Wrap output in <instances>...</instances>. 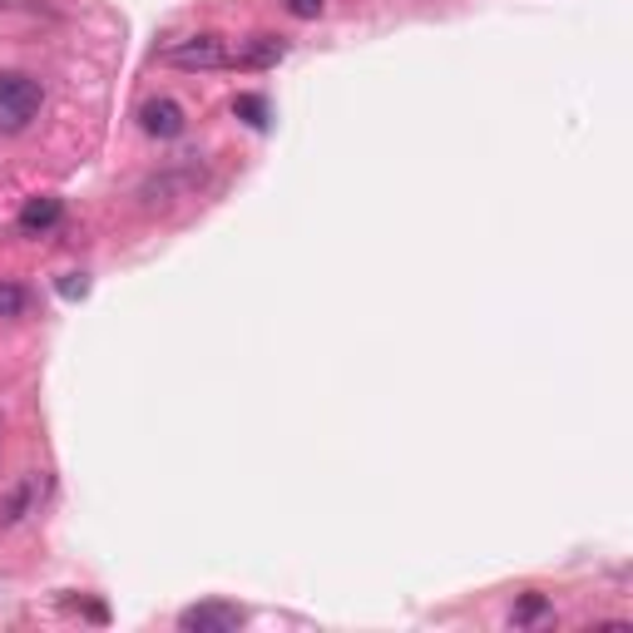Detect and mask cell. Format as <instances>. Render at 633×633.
Here are the masks:
<instances>
[{
  "label": "cell",
  "mask_w": 633,
  "mask_h": 633,
  "mask_svg": "<svg viewBox=\"0 0 633 633\" xmlns=\"http://www.w3.org/2000/svg\"><path fill=\"white\" fill-rule=\"evenodd\" d=\"M25 302H31V297H25L21 282H0V317H21Z\"/></svg>",
  "instance_id": "obj_9"
},
{
  "label": "cell",
  "mask_w": 633,
  "mask_h": 633,
  "mask_svg": "<svg viewBox=\"0 0 633 633\" xmlns=\"http://www.w3.org/2000/svg\"><path fill=\"white\" fill-rule=\"evenodd\" d=\"M45 105V85L25 70H0V134H25Z\"/></svg>",
  "instance_id": "obj_1"
},
{
  "label": "cell",
  "mask_w": 633,
  "mask_h": 633,
  "mask_svg": "<svg viewBox=\"0 0 633 633\" xmlns=\"http://www.w3.org/2000/svg\"><path fill=\"white\" fill-rule=\"evenodd\" d=\"M228 54H233V50L223 45V35L204 31V35H188V40L169 45L163 60H169L173 70H228Z\"/></svg>",
  "instance_id": "obj_2"
},
{
  "label": "cell",
  "mask_w": 633,
  "mask_h": 633,
  "mask_svg": "<svg viewBox=\"0 0 633 633\" xmlns=\"http://www.w3.org/2000/svg\"><path fill=\"white\" fill-rule=\"evenodd\" d=\"M545 613H549L545 594H525V599L515 604V623H535V619H545Z\"/></svg>",
  "instance_id": "obj_10"
},
{
  "label": "cell",
  "mask_w": 633,
  "mask_h": 633,
  "mask_svg": "<svg viewBox=\"0 0 633 633\" xmlns=\"http://www.w3.org/2000/svg\"><path fill=\"white\" fill-rule=\"evenodd\" d=\"M139 124L154 139H179V134L188 130V114H183L179 99H149V105L139 109Z\"/></svg>",
  "instance_id": "obj_5"
},
{
  "label": "cell",
  "mask_w": 633,
  "mask_h": 633,
  "mask_svg": "<svg viewBox=\"0 0 633 633\" xmlns=\"http://www.w3.org/2000/svg\"><path fill=\"white\" fill-rule=\"evenodd\" d=\"M60 218H65V204H60V198H31V204L21 208V218H15V228H21L25 238H35V233L60 228Z\"/></svg>",
  "instance_id": "obj_6"
},
{
  "label": "cell",
  "mask_w": 633,
  "mask_h": 633,
  "mask_svg": "<svg viewBox=\"0 0 633 633\" xmlns=\"http://www.w3.org/2000/svg\"><path fill=\"white\" fill-rule=\"evenodd\" d=\"M85 292H89V278H85V272H70V278L60 282V297H70V302L85 297Z\"/></svg>",
  "instance_id": "obj_12"
},
{
  "label": "cell",
  "mask_w": 633,
  "mask_h": 633,
  "mask_svg": "<svg viewBox=\"0 0 633 633\" xmlns=\"http://www.w3.org/2000/svg\"><path fill=\"white\" fill-rule=\"evenodd\" d=\"M233 114L243 119L247 130H268V99H263V95H238L233 99Z\"/></svg>",
  "instance_id": "obj_8"
},
{
  "label": "cell",
  "mask_w": 633,
  "mask_h": 633,
  "mask_svg": "<svg viewBox=\"0 0 633 633\" xmlns=\"http://www.w3.org/2000/svg\"><path fill=\"white\" fill-rule=\"evenodd\" d=\"M278 60H288V40H282V35H253V40H243L228 54L233 70H272Z\"/></svg>",
  "instance_id": "obj_4"
},
{
  "label": "cell",
  "mask_w": 633,
  "mask_h": 633,
  "mask_svg": "<svg viewBox=\"0 0 633 633\" xmlns=\"http://www.w3.org/2000/svg\"><path fill=\"white\" fill-rule=\"evenodd\" d=\"M35 495H40V475H25V480L15 485V490L5 495V500H0V525H21V520L31 515Z\"/></svg>",
  "instance_id": "obj_7"
},
{
  "label": "cell",
  "mask_w": 633,
  "mask_h": 633,
  "mask_svg": "<svg viewBox=\"0 0 633 633\" xmlns=\"http://www.w3.org/2000/svg\"><path fill=\"white\" fill-rule=\"evenodd\" d=\"M243 623V609L238 604H194V609L179 613L183 633H233Z\"/></svg>",
  "instance_id": "obj_3"
},
{
  "label": "cell",
  "mask_w": 633,
  "mask_h": 633,
  "mask_svg": "<svg viewBox=\"0 0 633 633\" xmlns=\"http://www.w3.org/2000/svg\"><path fill=\"white\" fill-rule=\"evenodd\" d=\"M322 5H327V0H282V11L297 15V21H317V15H322Z\"/></svg>",
  "instance_id": "obj_11"
}]
</instances>
